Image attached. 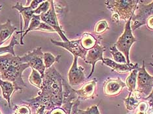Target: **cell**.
<instances>
[{"mask_svg":"<svg viewBox=\"0 0 153 114\" xmlns=\"http://www.w3.org/2000/svg\"><path fill=\"white\" fill-rule=\"evenodd\" d=\"M28 67L29 65L22 63L20 56L11 54L0 56V75L2 80L11 82L16 91L27 88L22 80V73Z\"/></svg>","mask_w":153,"mask_h":114,"instance_id":"2","label":"cell"},{"mask_svg":"<svg viewBox=\"0 0 153 114\" xmlns=\"http://www.w3.org/2000/svg\"><path fill=\"white\" fill-rule=\"evenodd\" d=\"M41 91L38 96L27 101H24L27 105L37 109L44 106L46 111H51L56 108H60L63 104V85L60 74L54 66L45 71Z\"/></svg>","mask_w":153,"mask_h":114,"instance_id":"1","label":"cell"},{"mask_svg":"<svg viewBox=\"0 0 153 114\" xmlns=\"http://www.w3.org/2000/svg\"><path fill=\"white\" fill-rule=\"evenodd\" d=\"M41 16L40 15H33L32 20H31V22L30 23V25L28 28L24 32V34H22V37H20V44L21 45H24V43H23V38L25 37L26 35L27 34V33H29L31 31L33 30H37V29L39 27V26H40V24L41 22Z\"/></svg>","mask_w":153,"mask_h":114,"instance_id":"21","label":"cell"},{"mask_svg":"<svg viewBox=\"0 0 153 114\" xmlns=\"http://www.w3.org/2000/svg\"><path fill=\"white\" fill-rule=\"evenodd\" d=\"M135 11L137 13H134L131 20L133 22L131 25L132 32L145 24L149 17L153 16V1L149 4H143V1H139Z\"/></svg>","mask_w":153,"mask_h":114,"instance_id":"5","label":"cell"},{"mask_svg":"<svg viewBox=\"0 0 153 114\" xmlns=\"http://www.w3.org/2000/svg\"><path fill=\"white\" fill-rule=\"evenodd\" d=\"M49 114H68L65 110L62 108H56L51 110Z\"/></svg>","mask_w":153,"mask_h":114,"instance_id":"34","label":"cell"},{"mask_svg":"<svg viewBox=\"0 0 153 114\" xmlns=\"http://www.w3.org/2000/svg\"><path fill=\"white\" fill-rule=\"evenodd\" d=\"M54 2V1H51V7L48 11L45 13L41 14L40 15L41 22L46 23L48 26H50L52 28L54 29L55 32H57L58 33L64 42H67L69 40L65 37L63 30L61 29L60 24H59L57 13L56 11Z\"/></svg>","mask_w":153,"mask_h":114,"instance_id":"8","label":"cell"},{"mask_svg":"<svg viewBox=\"0 0 153 114\" xmlns=\"http://www.w3.org/2000/svg\"><path fill=\"white\" fill-rule=\"evenodd\" d=\"M125 82L120 80V78L117 79L108 78L104 82L103 93L107 96H115L119 95L123 88H126Z\"/></svg>","mask_w":153,"mask_h":114,"instance_id":"12","label":"cell"},{"mask_svg":"<svg viewBox=\"0 0 153 114\" xmlns=\"http://www.w3.org/2000/svg\"><path fill=\"white\" fill-rule=\"evenodd\" d=\"M17 28L11 24V21L7 20L5 24H0V46L16 32Z\"/></svg>","mask_w":153,"mask_h":114,"instance_id":"16","label":"cell"},{"mask_svg":"<svg viewBox=\"0 0 153 114\" xmlns=\"http://www.w3.org/2000/svg\"><path fill=\"white\" fill-rule=\"evenodd\" d=\"M105 49L106 48L105 47L101 46L98 43H97L94 47L92 48V49L88 50L85 62L86 63L90 64L92 65V71L88 76V78L91 77L94 74V72L95 65L97 62L98 61H103V54Z\"/></svg>","mask_w":153,"mask_h":114,"instance_id":"11","label":"cell"},{"mask_svg":"<svg viewBox=\"0 0 153 114\" xmlns=\"http://www.w3.org/2000/svg\"><path fill=\"white\" fill-rule=\"evenodd\" d=\"M1 96H0V101H1Z\"/></svg>","mask_w":153,"mask_h":114,"instance_id":"39","label":"cell"},{"mask_svg":"<svg viewBox=\"0 0 153 114\" xmlns=\"http://www.w3.org/2000/svg\"><path fill=\"white\" fill-rule=\"evenodd\" d=\"M109 29L108 24L105 20H100V22L96 24L94 28V33L96 34H102Z\"/></svg>","mask_w":153,"mask_h":114,"instance_id":"26","label":"cell"},{"mask_svg":"<svg viewBox=\"0 0 153 114\" xmlns=\"http://www.w3.org/2000/svg\"><path fill=\"white\" fill-rule=\"evenodd\" d=\"M0 114H1V112H0Z\"/></svg>","mask_w":153,"mask_h":114,"instance_id":"40","label":"cell"},{"mask_svg":"<svg viewBox=\"0 0 153 114\" xmlns=\"http://www.w3.org/2000/svg\"><path fill=\"white\" fill-rule=\"evenodd\" d=\"M149 108V104L147 101H141L139 103L135 114H147Z\"/></svg>","mask_w":153,"mask_h":114,"instance_id":"29","label":"cell"},{"mask_svg":"<svg viewBox=\"0 0 153 114\" xmlns=\"http://www.w3.org/2000/svg\"><path fill=\"white\" fill-rule=\"evenodd\" d=\"M22 33L23 32L22 31H20V32H16L13 36L11 43H10L9 45L4 47H0V55L3 54H11L13 55V56H16L15 51H14V46L17 45V44H19V45L20 44V43L19 41V37L20 36V37H22Z\"/></svg>","mask_w":153,"mask_h":114,"instance_id":"18","label":"cell"},{"mask_svg":"<svg viewBox=\"0 0 153 114\" xmlns=\"http://www.w3.org/2000/svg\"><path fill=\"white\" fill-rule=\"evenodd\" d=\"M16 107V114H30L31 111L28 106H20Z\"/></svg>","mask_w":153,"mask_h":114,"instance_id":"30","label":"cell"},{"mask_svg":"<svg viewBox=\"0 0 153 114\" xmlns=\"http://www.w3.org/2000/svg\"><path fill=\"white\" fill-rule=\"evenodd\" d=\"M80 39L81 46L87 51L94 47L98 43L96 38L89 33H85Z\"/></svg>","mask_w":153,"mask_h":114,"instance_id":"19","label":"cell"},{"mask_svg":"<svg viewBox=\"0 0 153 114\" xmlns=\"http://www.w3.org/2000/svg\"><path fill=\"white\" fill-rule=\"evenodd\" d=\"M12 9H15L18 11L22 16L24 19V28L22 29V32L24 33L30 25L31 20L34 15V10H33L30 6L28 7H24L22 4V3L17 2L16 4L13 6Z\"/></svg>","mask_w":153,"mask_h":114,"instance_id":"15","label":"cell"},{"mask_svg":"<svg viewBox=\"0 0 153 114\" xmlns=\"http://www.w3.org/2000/svg\"><path fill=\"white\" fill-rule=\"evenodd\" d=\"M110 53L113 56L114 62H116V63H119L128 64L126 59L124 56V54L123 53H121L120 51L117 49L114 44L111 47Z\"/></svg>","mask_w":153,"mask_h":114,"instance_id":"23","label":"cell"},{"mask_svg":"<svg viewBox=\"0 0 153 114\" xmlns=\"http://www.w3.org/2000/svg\"><path fill=\"white\" fill-rule=\"evenodd\" d=\"M32 72L29 76V82L32 85L37 88L41 89V85L43 83V79L41 77V75L39 74V72L36 69L32 68Z\"/></svg>","mask_w":153,"mask_h":114,"instance_id":"22","label":"cell"},{"mask_svg":"<svg viewBox=\"0 0 153 114\" xmlns=\"http://www.w3.org/2000/svg\"><path fill=\"white\" fill-rule=\"evenodd\" d=\"M147 114H153V110L149 108L147 112Z\"/></svg>","mask_w":153,"mask_h":114,"instance_id":"36","label":"cell"},{"mask_svg":"<svg viewBox=\"0 0 153 114\" xmlns=\"http://www.w3.org/2000/svg\"><path fill=\"white\" fill-rule=\"evenodd\" d=\"M43 1V0H33V1H31V4L30 7L33 10H36L41 3H42Z\"/></svg>","mask_w":153,"mask_h":114,"instance_id":"33","label":"cell"},{"mask_svg":"<svg viewBox=\"0 0 153 114\" xmlns=\"http://www.w3.org/2000/svg\"><path fill=\"white\" fill-rule=\"evenodd\" d=\"M145 101H147L149 104V108L152 109L153 110V89L152 92L151 93V94L149 95L148 96L145 98H143Z\"/></svg>","mask_w":153,"mask_h":114,"instance_id":"32","label":"cell"},{"mask_svg":"<svg viewBox=\"0 0 153 114\" xmlns=\"http://www.w3.org/2000/svg\"><path fill=\"white\" fill-rule=\"evenodd\" d=\"M96 79L85 83L82 86V88L79 90H75L76 95H78L79 99L86 100L94 98L95 94L96 87Z\"/></svg>","mask_w":153,"mask_h":114,"instance_id":"14","label":"cell"},{"mask_svg":"<svg viewBox=\"0 0 153 114\" xmlns=\"http://www.w3.org/2000/svg\"><path fill=\"white\" fill-rule=\"evenodd\" d=\"M37 30H40V31H43V32H55V31L54 30L53 28H52L50 26H48V24L43 22H41L40 26L37 29Z\"/></svg>","mask_w":153,"mask_h":114,"instance_id":"31","label":"cell"},{"mask_svg":"<svg viewBox=\"0 0 153 114\" xmlns=\"http://www.w3.org/2000/svg\"><path fill=\"white\" fill-rule=\"evenodd\" d=\"M103 64L109 67L113 71L118 72V73H126L128 72H130L135 68H138L139 65L136 64H123L114 62L113 60L109 58H103L102 61Z\"/></svg>","mask_w":153,"mask_h":114,"instance_id":"13","label":"cell"},{"mask_svg":"<svg viewBox=\"0 0 153 114\" xmlns=\"http://www.w3.org/2000/svg\"><path fill=\"white\" fill-rule=\"evenodd\" d=\"M135 89L141 93L143 98L150 95L153 89V76L146 71L144 60L143 61V66L138 68Z\"/></svg>","mask_w":153,"mask_h":114,"instance_id":"6","label":"cell"},{"mask_svg":"<svg viewBox=\"0 0 153 114\" xmlns=\"http://www.w3.org/2000/svg\"><path fill=\"white\" fill-rule=\"evenodd\" d=\"M132 18L130 19L127 22H126L124 27V31L123 33L117 40V43L114 45L121 53L124 54L126 59L127 63L130 64V50L133 44L137 41L136 39L134 37L131 28V22Z\"/></svg>","mask_w":153,"mask_h":114,"instance_id":"4","label":"cell"},{"mask_svg":"<svg viewBox=\"0 0 153 114\" xmlns=\"http://www.w3.org/2000/svg\"><path fill=\"white\" fill-rule=\"evenodd\" d=\"M75 114H100L98 110V105H94L86 110H77Z\"/></svg>","mask_w":153,"mask_h":114,"instance_id":"28","label":"cell"},{"mask_svg":"<svg viewBox=\"0 0 153 114\" xmlns=\"http://www.w3.org/2000/svg\"><path fill=\"white\" fill-rule=\"evenodd\" d=\"M61 58V55L54 56L49 52L43 53V62L46 69L51 68L56 62H59Z\"/></svg>","mask_w":153,"mask_h":114,"instance_id":"24","label":"cell"},{"mask_svg":"<svg viewBox=\"0 0 153 114\" xmlns=\"http://www.w3.org/2000/svg\"><path fill=\"white\" fill-rule=\"evenodd\" d=\"M78 57L75 56L74 62L68 72V79L69 85L71 86H76L82 84L86 80L84 74V68L79 67L77 64Z\"/></svg>","mask_w":153,"mask_h":114,"instance_id":"10","label":"cell"},{"mask_svg":"<svg viewBox=\"0 0 153 114\" xmlns=\"http://www.w3.org/2000/svg\"><path fill=\"white\" fill-rule=\"evenodd\" d=\"M145 24H147V26L149 29L153 30V16L149 17L147 20V21H146Z\"/></svg>","mask_w":153,"mask_h":114,"instance_id":"35","label":"cell"},{"mask_svg":"<svg viewBox=\"0 0 153 114\" xmlns=\"http://www.w3.org/2000/svg\"><path fill=\"white\" fill-rule=\"evenodd\" d=\"M149 65H151V66L153 67V64H152V63H149Z\"/></svg>","mask_w":153,"mask_h":114,"instance_id":"38","label":"cell"},{"mask_svg":"<svg viewBox=\"0 0 153 114\" xmlns=\"http://www.w3.org/2000/svg\"><path fill=\"white\" fill-rule=\"evenodd\" d=\"M52 43L58 46H60L65 48V50H68L69 52L71 53L74 56L77 57H81L83 60L85 61L86 56L87 54V50H85L81 46V39L74 40H68L67 42H59V41L54 40L51 39Z\"/></svg>","mask_w":153,"mask_h":114,"instance_id":"9","label":"cell"},{"mask_svg":"<svg viewBox=\"0 0 153 114\" xmlns=\"http://www.w3.org/2000/svg\"><path fill=\"white\" fill-rule=\"evenodd\" d=\"M124 102L126 109L129 111H133L137 108L139 103L140 102L136 98H135L131 93H130L128 97L124 99Z\"/></svg>","mask_w":153,"mask_h":114,"instance_id":"25","label":"cell"},{"mask_svg":"<svg viewBox=\"0 0 153 114\" xmlns=\"http://www.w3.org/2000/svg\"><path fill=\"white\" fill-rule=\"evenodd\" d=\"M2 8H3V6L2 5H0V10H1Z\"/></svg>","mask_w":153,"mask_h":114,"instance_id":"37","label":"cell"},{"mask_svg":"<svg viewBox=\"0 0 153 114\" xmlns=\"http://www.w3.org/2000/svg\"><path fill=\"white\" fill-rule=\"evenodd\" d=\"M138 2L137 0H108L105 5L109 11L113 12V21L119 24L121 20L127 22L133 18Z\"/></svg>","mask_w":153,"mask_h":114,"instance_id":"3","label":"cell"},{"mask_svg":"<svg viewBox=\"0 0 153 114\" xmlns=\"http://www.w3.org/2000/svg\"><path fill=\"white\" fill-rule=\"evenodd\" d=\"M22 63L29 65L30 67L36 69L39 72L41 77H43L46 68L43 62V53L41 51V47H38L33 51L20 57Z\"/></svg>","mask_w":153,"mask_h":114,"instance_id":"7","label":"cell"},{"mask_svg":"<svg viewBox=\"0 0 153 114\" xmlns=\"http://www.w3.org/2000/svg\"><path fill=\"white\" fill-rule=\"evenodd\" d=\"M50 7L51 1H44L42 3H41L36 10H34V15H41V14L45 13L48 11Z\"/></svg>","mask_w":153,"mask_h":114,"instance_id":"27","label":"cell"},{"mask_svg":"<svg viewBox=\"0 0 153 114\" xmlns=\"http://www.w3.org/2000/svg\"><path fill=\"white\" fill-rule=\"evenodd\" d=\"M0 87H1L2 91L3 96L7 101L10 108H11V96L14 92L16 91L15 86L11 82L3 81L0 79Z\"/></svg>","mask_w":153,"mask_h":114,"instance_id":"17","label":"cell"},{"mask_svg":"<svg viewBox=\"0 0 153 114\" xmlns=\"http://www.w3.org/2000/svg\"><path fill=\"white\" fill-rule=\"evenodd\" d=\"M138 68H135L130 71V74L126 79V87L130 93H132L136 89V83H137V78L138 74Z\"/></svg>","mask_w":153,"mask_h":114,"instance_id":"20","label":"cell"}]
</instances>
